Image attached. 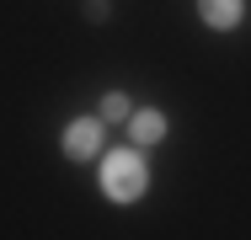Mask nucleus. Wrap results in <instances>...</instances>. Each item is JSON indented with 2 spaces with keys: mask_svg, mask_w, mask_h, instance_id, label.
Segmentation results:
<instances>
[{
  "mask_svg": "<svg viewBox=\"0 0 251 240\" xmlns=\"http://www.w3.org/2000/svg\"><path fill=\"white\" fill-rule=\"evenodd\" d=\"M150 187V171H145V155L139 149H112L101 160V192L112 203H139Z\"/></svg>",
  "mask_w": 251,
  "mask_h": 240,
  "instance_id": "nucleus-1",
  "label": "nucleus"
},
{
  "mask_svg": "<svg viewBox=\"0 0 251 240\" xmlns=\"http://www.w3.org/2000/svg\"><path fill=\"white\" fill-rule=\"evenodd\" d=\"M64 160H75V166H86V160H97L101 155V118H75L70 128H64Z\"/></svg>",
  "mask_w": 251,
  "mask_h": 240,
  "instance_id": "nucleus-2",
  "label": "nucleus"
},
{
  "mask_svg": "<svg viewBox=\"0 0 251 240\" xmlns=\"http://www.w3.org/2000/svg\"><path fill=\"white\" fill-rule=\"evenodd\" d=\"M166 112H150V107H139V112H128V139L139 144V149H150V144L166 139Z\"/></svg>",
  "mask_w": 251,
  "mask_h": 240,
  "instance_id": "nucleus-3",
  "label": "nucleus"
},
{
  "mask_svg": "<svg viewBox=\"0 0 251 240\" xmlns=\"http://www.w3.org/2000/svg\"><path fill=\"white\" fill-rule=\"evenodd\" d=\"M198 16H203V27H214V32H230V27H241V16H246V0H198Z\"/></svg>",
  "mask_w": 251,
  "mask_h": 240,
  "instance_id": "nucleus-4",
  "label": "nucleus"
},
{
  "mask_svg": "<svg viewBox=\"0 0 251 240\" xmlns=\"http://www.w3.org/2000/svg\"><path fill=\"white\" fill-rule=\"evenodd\" d=\"M128 112H134V107H128L123 91H107V96H101V123H123Z\"/></svg>",
  "mask_w": 251,
  "mask_h": 240,
  "instance_id": "nucleus-5",
  "label": "nucleus"
},
{
  "mask_svg": "<svg viewBox=\"0 0 251 240\" xmlns=\"http://www.w3.org/2000/svg\"><path fill=\"white\" fill-rule=\"evenodd\" d=\"M86 11H91V22H107V0H86Z\"/></svg>",
  "mask_w": 251,
  "mask_h": 240,
  "instance_id": "nucleus-6",
  "label": "nucleus"
}]
</instances>
